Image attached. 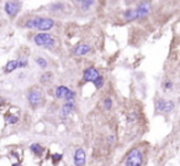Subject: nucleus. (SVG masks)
I'll use <instances>...</instances> for the list:
<instances>
[{
    "mask_svg": "<svg viewBox=\"0 0 180 166\" xmlns=\"http://www.w3.org/2000/svg\"><path fill=\"white\" fill-rule=\"evenodd\" d=\"M53 26H54V21L52 19H48V17H33V19H30L26 22L27 28L40 30L41 32L49 31Z\"/></svg>",
    "mask_w": 180,
    "mask_h": 166,
    "instance_id": "1",
    "label": "nucleus"
},
{
    "mask_svg": "<svg viewBox=\"0 0 180 166\" xmlns=\"http://www.w3.org/2000/svg\"><path fill=\"white\" fill-rule=\"evenodd\" d=\"M84 80L85 81H92L93 84L95 85L96 89H100L104 84V79L103 76L98 73V70L95 68H86L84 70Z\"/></svg>",
    "mask_w": 180,
    "mask_h": 166,
    "instance_id": "2",
    "label": "nucleus"
},
{
    "mask_svg": "<svg viewBox=\"0 0 180 166\" xmlns=\"http://www.w3.org/2000/svg\"><path fill=\"white\" fill-rule=\"evenodd\" d=\"M33 41L40 47H45V48H53L54 47V38L46 32H41L37 36H35Z\"/></svg>",
    "mask_w": 180,
    "mask_h": 166,
    "instance_id": "3",
    "label": "nucleus"
},
{
    "mask_svg": "<svg viewBox=\"0 0 180 166\" xmlns=\"http://www.w3.org/2000/svg\"><path fill=\"white\" fill-rule=\"evenodd\" d=\"M143 162V155L138 149L131 150L126 159V166H142Z\"/></svg>",
    "mask_w": 180,
    "mask_h": 166,
    "instance_id": "4",
    "label": "nucleus"
},
{
    "mask_svg": "<svg viewBox=\"0 0 180 166\" xmlns=\"http://www.w3.org/2000/svg\"><path fill=\"white\" fill-rule=\"evenodd\" d=\"M56 96L58 99H63V100H67L68 102H72L75 94L72 90H69L67 86H58L56 90Z\"/></svg>",
    "mask_w": 180,
    "mask_h": 166,
    "instance_id": "5",
    "label": "nucleus"
},
{
    "mask_svg": "<svg viewBox=\"0 0 180 166\" xmlns=\"http://www.w3.org/2000/svg\"><path fill=\"white\" fill-rule=\"evenodd\" d=\"M27 100L32 107H38L42 102V92L40 90H31L27 95Z\"/></svg>",
    "mask_w": 180,
    "mask_h": 166,
    "instance_id": "6",
    "label": "nucleus"
},
{
    "mask_svg": "<svg viewBox=\"0 0 180 166\" xmlns=\"http://www.w3.org/2000/svg\"><path fill=\"white\" fill-rule=\"evenodd\" d=\"M151 9H152V6H151V4H149L148 2H142V3L137 6V9H135V10H136L137 19H143V17H146V16L151 13Z\"/></svg>",
    "mask_w": 180,
    "mask_h": 166,
    "instance_id": "7",
    "label": "nucleus"
},
{
    "mask_svg": "<svg viewBox=\"0 0 180 166\" xmlns=\"http://www.w3.org/2000/svg\"><path fill=\"white\" fill-rule=\"evenodd\" d=\"M174 110V102L173 101H165V100H159L157 102V111L163 112V113H169Z\"/></svg>",
    "mask_w": 180,
    "mask_h": 166,
    "instance_id": "8",
    "label": "nucleus"
},
{
    "mask_svg": "<svg viewBox=\"0 0 180 166\" xmlns=\"http://www.w3.org/2000/svg\"><path fill=\"white\" fill-rule=\"evenodd\" d=\"M19 9H20V4L18 2H8L5 4V11L10 16H15L19 13Z\"/></svg>",
    "mask_w": 180,
    "mask_h": 166,
    "instance_id": "9",
    "label": "nucleus"
},
{
    "mask_svg": "<svg viewBox=\"0 0 180 166\" xmlns=\"http://www.w3.org/2000/svg\"><path fill=\"white\" fill-rule=\"evenodd\" d=\"M85 151L83 149H76L75 154H74V162L75 166H84L85 164Z\"/></svg>",
    "mask_w": 180,
    "mask_h": 166,
    "instance_id": "10",
    "label": "nucleus"
},
{
    "mask_svg": "<svg viewBox=\"0 0 180 166\" xmlns=\"http://www.w3.org/2000/svg\"><path fill=\"white\" fill-rule=\"evenodd\" d=\"M90 49H92V48H90L89 44H79V46H76L74 48V54L75 55H84V54L89 53Z\"/></svg>",
    "mask_w": 180,
    "mask_h": 166,
    "instance_id": "11",
    "label": "nucleus"
},
{
    "mask_svg": "<svg viewBox=\"0 0 180 166\" xmlns=\"http://www.w3.org/2000/svg\"><path fill=\"white\" fill-rule=\"evenodd\" d=\"M73 110H74V105H73V102H67V104L62 107V110H61V115H62L63 117H67L69 113L73 112Z\"/></svg>",
    "mask_w": 180,
    "mask_h": 166,
    "instance_id": "12",
    "label": "nucleus"
},
{
    "mask_svg": "<svg viewBox=\"0 0 180 166\" xmlns=\"http://www.w3.org/2000/svg\"><path fill=\"white\" fill-rule=\"evenodd\" d=\"M18 68H19L18 60H10V62H8V64H6V66H5V71H6V73H11V71L16 70Z\"/></svg>",
    "mask_w": 180,
    "mask_h": 166,
    "instance_id": "13",
    "label": "nucleus"
},
{
    "mask_svg": "<svg viewBox=\"0 0 180 166\" xmlns=\"http://www.w3.org/2000/svg\"><path fill=\"white\" fill-rule=\"evenodd\" d=\"M123 15H125V19H127V20H136L137 19V15H136V10L135 9H127Z\"/></svg>",
    "mask_w": 180,
    "mask_h": 166,
    "instance_id": "14",
    "label": "nucleus"
},
{
    "mask_svg": "<svg viewBox=\"0 0 180 166\" xmlns=\"http://www.w3.org/2000/svg\"><path fill=\"white\" fill-rule=\"evenodd\" d=\"M30 149H31V151H32L35 155H41V154H42V151H43V148H42L40 144H37V143L31 144Z\"/></svg>",
    "mask_w": 180,
    "mask_h": 166,
    "instance_id": "15",
    "label": "nucleus"
},
{
    "mask_svg": "<svg viewBox=\"0 0 180 166\" xmlns=\"http://www.w3.org/2000/svg\"><path fill=\"white\" fill-rule=\"evenodd\" d=\"M95 3V0H83L81 2V8L83 10H88L89 8H92V5Z\"/></svg>",
    "mask_w": 180,
    "mask_h": 166,
    "instance_id": "16",
    "label": "nucleus"
},
{
    "mask_svg": "<svg viewBox=\"0 0 180 166\" xmlns=\"http://www.w3.org/2000/svg\"><path fill=\"white\" fill-rule=\"evenodd\" d=\"M52 79V73H45L41 75V82H48Z\"/></svg>",
    "mask_w": 180,
    "mask_h": 166,
    "instance_id": "17",
    "label": "nucleus"
},
{
    "mask_svg": "<svg viewBox=\"0 0 180 166\" xmlns=\"http://www.w3.org/2000/svg\"><path fill=\"white\" fill-rule=\"evenodd\" d=\"M36 63H37L41 68H46V66H47L46 59H43V58H41V57H37V58H36Z\"/></svg>",
    "mask_w": 180,
    "mask_h": 166,
    "instance_id": "18",
    "label": "nucleus"
},
{
    "mask_svg": "<svg viewBox=\"0 0 180 166\" xmlns=\"http://www.w3.org/2000/svg\"><path fill=\"white\" fill-rule=\"evenodd\" d=\"M18 65H19V68H25L27 65V59L26 58H20L18 60Z\"/></svg>",
    "mask_w": 180,
    "mask_h": 166,
    "instance_id": "19",
    "label": "nucleus"
},
{
    "mask_svg": "<svg viewBox=\"0 0 180 166\" xmlns=\"http://www.w3.org/2000/svg\"><path fill=\"white\" fill-rule=\"evenodd\" d=\"M104 106H105V108L106 110H110L111 108V106H112V101H111V99H105V101H104Z\"/></svg>",
    "mask_w": 180,
    "mask_h": 166,
    "instance_id": "20",
    "label": "nucleus"
},
{
    "mask_svg": "<svg viewBox=\"0 0 180 166\" xmlns=\"http://www.w3.org/2000/svg\"><path fill=\"white\" fill-rule=\"evenodd\" d=\"M8 122H9V123H16V122H18L16 116H9V117H8Z\"/></svg>",
    "mask_w": 180,
    "mask_h": 166,
    "instance_id": "21",
    "label": "nucleus"
},
{
    "mask_svg": "<svg viewBox=\"0 0 180 166\" xmlns=\"http://www.w3.org/2000/svg\"><path fill=\"white\" fill-rule=\"evenodd\" d=\"M164 86H165L166 90H169V89H171V86H173V82H171V81H166L165 84H164Z\"/></svg>",
    "mask_w": 180,
    "mask_h": 166,
    "instance_id": "22",
    "label": "nucleus"
},
{
    "mask_svg": "<svg viewBox=\"0 0 180 166\" xmlns=\"http://www.w3.org/2000/svg\"><path fill=\"white\" fill-rule=\"evenodd\" d=\"M75 2H76V3H81V2H83V0H75Z\"/></svg>",
    "mask_w": 180,
    "mask_h": 166,
    "instance_id": "23",
    "label": "nucleus"
},
{
    "mask_svg": "<svg viewBox=\"0 0 180 166\" xmlns=\"http://www.w3.org/2000/svg\"><path fill=\"white\" fill-rule=\"evenodd\" d=\"M13 166H19V165H18V164H14V165H13Z\"/></svg>",
    "mask_w": 180,
    "mask_h": 166,
    "instance_id": "24",
    "label": "nucleus"
}]
</instances>
